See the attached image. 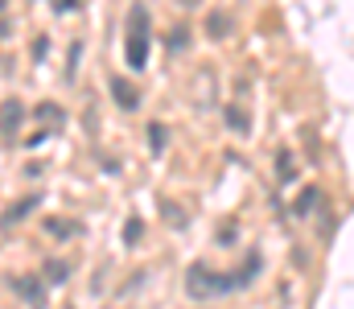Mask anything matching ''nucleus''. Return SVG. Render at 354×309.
I'll return each instance as SVG.
<instances>
[{"mask_svg": "<svg viewBox=\"0 0 354 309\" xmlns=\"http://www.w3.org/2000/svg\"><path fill=\"white\" fill-rule=\"evenodd\" d=\"M317 198H322V194H317L313 186H309V190H301V194H297V206H292V214H301V218H305V214L317 206Z\"/></svg>", "mask_w": 354, "mask_h": 309, "instance_id": "nucleus-11", "label": "nucleus"}, {"mask_svg": "<svg viewBox=\"0 0 354 309\" xmlns=\"http://www.w3.org/2000/svg\"><path fill=\"white\" fill-rule=\"evenodd\" d=\"M276 165H280V169H276V174H280V182H292V178H297V161H292V153H288V149H280Z\"/></svg>", "mask_w": 354, "mask_h": 309, "instance_id": "nucleus-13", "label": "nucleus"}, {"mask_svg": "<svg viewBox=\"0 0 354 309\" xmlns=\"http://www.w3.org/2000/svg\"><path fill=\"white\" fill-rule=\"evenodd\" d=\"M66 277H71V264H66V260H50V264H46V281H50V285H62ZM46 281H41V285H46Z\"/></svg>", "mask_w": 354, "mask_h": 309, "instance_id": "nucleus-9", "label": "nucleus"}, {"mask_svg": "<svg viewBox=\"0 0 354 309\" xmlns=\"http://www.w3.org/2000/svg\"><path fill=\"white\" fill-rule=\"evenodd\" d=\"M165 144H169L165 124H149V149H153V153H165Z\"/></svg>", "mask_w": 354, "mask_h": 309, "instance_id": "nucleus-12", "label": "nucleus"}, {"mask_svg": "<svg viewBox=\"0 0 354 309\" xmlns=\"http://www.w3.org/2000/svg\"><path fill=\"white\" fill-rule=\"evenodd\" d=\"M41 227H46L54 239H75V235H83V223H79V218H66V214H50V218H41Z\"/></svg>", "mask_w": 354, "mask_h": 309, "instance_id": "nucleus-4", "label": "nucleus"}, {"mask_svg": "<svg viewBox=\"0 0 354 309\" xmlns=\"http://www.w3.org/2000/svg\"><path fill=\"white\" fill-rule=\"evenodd\" d=\"M185 293H189L194 301H210V297L235 293V285H231L227 272H214V268H206V264H189V268H185Z\"/></svg>", "mask_w": 354, "mask_h": 309, "instance_id": "nucleus-1", "label": "nucleus"}, {"mask_svg": "<svg viewBox=\"0 0 354 309\" xmlns=\"http://www.w3.org/2000/svg\"><path fill=\"white\" fill-rule=\"evenodd\" d=\"M165 46H169V50H177V54H181V50H189V29H185V25L169 29V33H165Z\"/></svg>", "mask_w": 354, "mask_h": 309, "instance_id": "nucleus-10", "label": "nucleus"}, {"mask_svg": "<svg viewBox=\"0 0 354 309\" xmlns=\"http://www.w3.org/2000/svg\"><path fill=\"white\" fill-rule=\"evenodd\" d=\"M37 203H41L37 194H25L21 203H12V206H8V210H4V214H0V227H4V231H8V227H17L21 218H29V214L37 210Z\"/></svg>", "mask_w": 354, "mask_h": 309, "instance_id": "nucleus-6", "label": "nucleus"}, {"mask_svg": "<svg viewBox=\"0 0 354 309\" xmlns=\"http://www.w3.org/2000/svg\"><path fill=\"white\" fill-rule=\"evenodd\" d=\"M37 120H46V124H62L66 115H62L58 103H41V107H37Z\"/></svg>", "mask_w": 354, "mask_h": 309, "instance_id": "nucleus-16", "label": "nucleus"}, {"mask_svg": "<svg viewBox=\"0 0 354 309\" xmlns=\"http://www.w3.org/2000/svg\"><path fill=\"white\" fill-rule=\"evenodd\" d=\"M231 29H235V17H231L227 8H214V12H206V33H210L214 41L231 37Z\"/></svg>", "mask_w": 354, "mask_h": 309, "instance_id": "nucleus-7", "label": "nucleus"}, {"mask_svg": "<svg viewBox=\"0 0 354 309\" xmlns=\"http://www.w3.org/2000/svg\"><path fill=\"white\" fill-rule=\"evenodd\" d=\"M107 87H111V100L120 103L124 111H132V107L140 103V91H136L128 79H120V75H111V79H107Z\"/></svg>", "mask_w": 354, "mask_h": 309, "instance_id": "nucleus-5", "label": "nucleus"}, {"mask_svg": "<svg viewBox=\"0 0 354 309\" xmlns=\"http://www.w3.org/2000/svg\"><path fill=\"white\" fill-rule=\"evenodd\" d=\"M8 289L25 301V306H46V285H41V272H25V277H8Z\"/></svg>", "mask_w": 354, "mask_h": 309, "instance_id": "nucleus-3", "label": "nucleus"}, {"mask_svg": "<svg viewBox=\"0 0 354 309\" xmlns=\"http://www.w3.org/2000/svg\"><path fill=\"white\" fill-rule=\"evenodd\" d=\"M140 235H145V223L132 214V218L124 223V243H128V247H136V243H140Z\"/></svg>", "mask_w": 354, "mask_h": 309, "instance_id": "nucleus-15", "label": "nucleus"}, {"mask_svg": "<svg viewBox=\"0 0 354 309\" xmlns=\"http://www.w3.org/2000/svg\"><path fill=\"white\" fill-rule=\"evenodd\" d=\"M124 54H128L132 71H145V62H149V8H140V4L128 12V46H124Z\"/></svg>", "mask_w": 354, "mask_h": 309, "instance_id": "nucleus-2", "label": "nucleus"}, {"mask_svg": "<svg viewBox=\"0 0 354 309\" xmlns=\"http://www.w3.org/2000/svg\"><path fill=\"white\" fill-rule=\"evenodd\" d=\"M21 120H25V103H21V100H8L4 107H0V132H8V136H12V132L21 128Z\"/></svg>", "mask_w": 354, "mask_h": 309, "instance_id": "nucleus-8", "label": "nucleus"}, {"mask_svg": "<svg viewBox=\"0 0 354 309\" xmlns=\"http://www.w3.org/2000/svg\"><path fill=\"white\" fill-rule=\"evenodd\" d=\"M227 124H231L235 132H248V128H252V120H248V111H243V107H235V103L227 107Z\"/></svg>", "mask_w": 354, "mask_h": 309, "instance_id": "nucleus-14", "label": "nucleus"}]
</instances>
